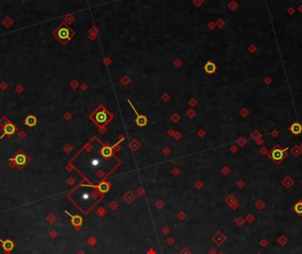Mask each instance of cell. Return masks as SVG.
I'll use <instances>...</instances> for the list:
<instances>
[{"label": "cell", "instance_id": "obj_8", "mask_svg": "<svg viewBox=\"0 0 302 254\" xmlns=\"http://www.w3.org/2000/svg\"><path fill=\"white\" fill-rule=\"evenodd\" d=\"M301 201H302V199H301Z\"/></svg>", "mask_w": 302, "mask_h": 254}, {"label": "cell", "instance_id": "obj_2", "mask_svg": "<svg viewBox=\"0 0 302 254\" xmlns=\"http://www.w3.org/2000/svg\"><path fill=\"white\" fill-rule=\"evenodd\" d=\"M81 191L82 192H80L77 195V198H80L78 204H80H80L82 206H91L92 201L96 196V192H94V190L91 189H83Z\"/></svg>", "mask_w": 302, "mask_h": 254}, {"label": "cell", "instance_id": "obj_6", "mask_svg": "<svg viewBox=\"0 0 302 254\" xmlns=\"http://www.w3.org/2000/svg\"><path fill=\"white\" fill-rule=\"evenodd\" d=\"M300 153H301V149L300 148V147L298 145L294 146L293 148L291 149V154L294 155V156H296V157H298L299 155H300Z\"/></svg>", "mask_w": 302, "mask_h": 254}, {"label": "cell", "instance_id": "obj_4", "mask_svg": "<svg viewBox=\"0 0 302 254\" xmlns=\"http://www.w3.org/2000/svg\"><path fill=\"white\" fill-rule=\"evenodd\" d=\"M292 210L299 215H302V201L301 199L297 201L295 204L292 206Z\"/></svg>", "mask_w": 302, "mask_h": 254}, {"label": "cell", "instance_id": "obj_1", "mask_svg": "<svg viewBox=\"0 0 302 254\" xmlns=\"http://www.w3.org/2000/svg\"><path fill=\"white\" fill-rule=\"evenodd\" d=\"M288 148H282L279 145H276L269 153V157L274 161L276 164H279L284 161V158L287 156V151Z\"/></svg>", "mask_w": 302, "mask_h": 254}, {"label": "cell", "instance_id": "obj_7", "mask_svg": "<svg viewBox=\"0 0 302 254\" xmlns=\"http://www.w3.org/2000/svg\"><path fill=\"white\" fill-rule=\"evenodd\" d=\"M58 35H59L61 38H63V39L66 38L68 36V30L67 29H66V28H63V29H61V30L59 31Z\"/></svg>", "mask_w": 302, "mask_h": 254}, {"label": "cell", "instance_id": "obj_5", "mask_svg": "<svg viewBox=\"0 0 302 254\" xmlns=\"http://www.w3.org/2000/svg\"><path fill=\"white\" fill-rule=\"evenodd\" d=\"M96 119L100 124H104L105 121L107 120V115L105 112H98L96 116Z\"/></svg>", "mask_w": 302, "mask_h": 254}, {"label": "cell", "instance_id": "obj_3", "mask_svg": "<svg viewBox=\"0 0 302 254\" xmlns=\"http://www.w3.org/2000/svg\"><path fill=\"white\" fill-rule=\"evenodd\" d=\"M290 131L294 135H300L302 132V125L299 122H294L289 127Z\"/></svg>", "mask_w": 302, "mask_h": 254}]
</instances>
